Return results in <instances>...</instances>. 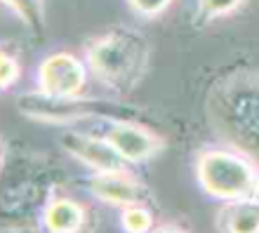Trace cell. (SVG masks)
<instances>
[{
  "label": "cell",
  "mask_w": 259,
  "mask_h": 233,
  "mask_svg": "<svg viewBox=\"0 0 259 233\" xmlns=\"http://www.w3.org/2000/svg\"><path fill=\"white\" fill-rule=\"evenodd\" d=\"M207 125L219 142L259 165V69H233L210 85Z\"/></svg>",
  "instance_id": "cell-1"
},
{
  "label": "cell",
  "mask_w": 259,
  "mask_h": 233,
  "mask_svg": "<svg viewBox=\"0 0 259 233\" xmlns=\"http://www.w3.org/2000/svg\"><path fill=\"white\" fill-rule=\"evenodd\" d=\"M90 76L113 95L127 97L149 71L151 45L146 35L130 26H111L92 35L85 45Z\"/></svg>",
  "instance_id": "cell-2"
},
{
  "label": "cell",
  "mask_w": 259,
  "mask_h": 233,
  "mask_svg": "<svg viewBox=\"0 0 259 233\" xmlns=\"http://www.w3.org/2000/svg\"><path fill=\"white\" fill-rule=\"evenodd\" d=\"M198 186L214 200L250 198L259 179V165L236 149H203L196 156Z\"/></svg>",
  "instance_id": "cell-3"
},
{
  "label": "cell",
  "mask_w": 259,
  "mask_h": 233,
  "mask_svg": "<svg viewBox=\"0 0 259 233\" xmlns=\"http://www.w3.org/2000/svg\"><path fill=\"white\" fill-rule=\"evenodd\" d=\"M17 109L31 120H40L50 125H66V127H82V125L99 120V118H125L132 120L137 109L125 106L111 99H92V97H48L42 92L19 95Z\"/></svg>",
  "instance_id": "cell-4"
},
{
  "label": "cell",
  "mask_w": 259,
  "mask_h": 233,
  "mask_svg": "<svg viewBox=\"0 0 259 233\" xmlns=\"http://www.w3.org/2000/svg\"><path fill=\"white\" fill-rule=\"evenodd\" d=\"M80 132H92L111 142V146L125 158L127 165L146 163L153 156H158L165 146L163 137H158L153 130L125 118H99L82 125Z\"/></svg>",
  "instance_id": "cell-5"
},
{
  "label": "cell",
  "mask_w": 259,
  "mask_h": 233,
  "mask_svg": "<svg viewBox=\"0 0 259 233\" xmlns=\"http://www.w3.org/2000/svg\"><path fill=\"white\" fill-rule=\"evenodd\" d=\"M90 69L85 59L73 52H55L38 64V92L48 97H82L88 87Z\"/></svg>",
  "instance_id": "cell-6"
},
{
  "label": "cell",
  "mask_w": 259,
  "mask_h": 233,
  "mask_svg": "<svg viewBox=\"0 0 259 233\" xmlns=\"http://www.w3.org/2000/svg\"><path fill=\"white\" fill-rule=\"evenodd\" d=\"M59 144L64 146V151L68 156H73L80 165H85L92 172H118V170H127L125 158L111 146V142H106L99 134L92 132H80V130H71L64 132Z\"/></svg>",
  "instance_id": "cell-7"
},
{
  "label": "cell",
  "mask_w": 259,
  "mask_h": 233,
  "mask_svg": "<svg viewBox=\"0 0 259 233\" xmlns=\"http://www.w3.org/2000/svg\"><path fill=\"white\" fill-rule=\"evenodd\" d=\"M88 191L90 196L104 205L113 207H127L137 203H149L151 193L149 189L139 181L130 170L118 172H92L88 179Z\"/></svg>",
  "instance_id": "cell-8"
},
{
  "label": "cell",
  "mask_w": 259,
  "mask_h": 233,
  "mask_svg": "<svg viewBox=\"0 0 259 233\" xmlns=\"http://www.w3.org/2000/svg\"><path fill=\"white\" fill-rule=\"evenodd\" d=\"M40 226L45 233H85L90 212L82 203L68 196H52L40 212Z\"/></svg>",
  "instance_id": "cell-9"
},
{
  "label": "cell",
  "mask_w": 259,
  "mask_h": 233,
  "mask_svg": "<svg viewBox=\"0 0 259 233\" xmlns=\"http://www.w3.org/2000/svg\"><path fill=\"white\" fill-rule=\"evenodd\" d=\"M214 226L219 233H259V203L252 198L224 203L214 214Z\"/></svg>",
  "instance_id": "cell-10"
},
{
  "label": "cell",
  "mask_w": 259,
  "mask_h": 233,
  "mask_svg": "<svg viewBox=\"0 0 259 233\" xmlns=\"http://www.w3.org/2000/svg\"><path fill=\"white\" fill-rule=\"evenodd\" d=\"M120 228L125 233H153L156 231V214L149 203H137L120 210Z\"/></svg>",
  "instance_id": "cell-11"
},
{
  "label": "cell",
  "mask_w": 259,
  "mask_h": 233,
  "mask_svg": "<svg viewBox=\"0 0 259 233\" xmlns=\"http://www.w3.org/2000/svg\"><path fill=\"white\" fill-rule=\"evenodd\" d=\"M5 5L19 14V19L26 24V28L35 38H40L45 31V10H42V0H3Z\"/></svg>",
  "instance_id": "cell-12"
},
{
  "label": "cell",
  "mask_w": 259,
  "mask_h": 233,
  "mask_svg": "<svg viewBox=\"0 0 259 233\" xmlns=\"http://www.w3.org/2000/svg\"><path fill=\"white\" fill-rule=\"evenodd\" d=\"M245 0H198V10H196V21L198 24H207L214 21L219 17L233 14L236 10H240Z\"/></svg>",
  "instance_id": "cell-13"
},
{
  "label": "cell",
  "mask_w": 259,
  "mask_h": 233,
  "mask_svg": "<svg viewBox=\"0 0 259 233\" xmlns=\"http://www.w3.org/2000/svg\"><path fill=\"white\" fill-rule=\"evenodd\" d=\"M19 76H21L19 59L12 52L3 50V57H0V87H3V92H7V89L12 87L14 82L19 80Z\"/></svg>",
  "instance_id": "cell-14"
},
{
  "label": "cell",
  "mask_w": 259,
  "mask_h": 233,
  "mask_svg": "<svg viewBox=\"0 0 259 233\" xmlns=\"http://www.w3.org/2000/svg\"><path fill=\"white\" fill-rule=\"evenodd\" d=\"M175 0H127V5L132 7V12L139 17H158L163 14Z\"/></svg>",
  "instance_id": "cell-15"
},
{
  "label": "cell",
  "mask_w": 259,
  "mask_h": 233,
  "mask_svg": "<svg viewBox=\"0 0 259 233\" xmlns=\"http://www.w3.org/2000/svg\"><path fill=\"white\" fill-rule=\"evenodd\" d=\"M153 233H186L184 228L175 226V224H163V226H156V231Z\"/></svg>",
  "instance_id": "cell-16"
},
{
  "label": "cell",
  "mask_w": 259,
  "mask_h": 233,
  "mask_svg": "<svg viewBox=\"0 0 259 233\" xmlns=\"http://www.w3.org/2000/svg\"><path fill=\"white\" fill-rule=\"evenodd\" d=\"M250 198L254 200V203H259V179H257V184H254V191H252V196Z\"/></svg>",
  "instance_id": "cell-17"
}]
</instances>
